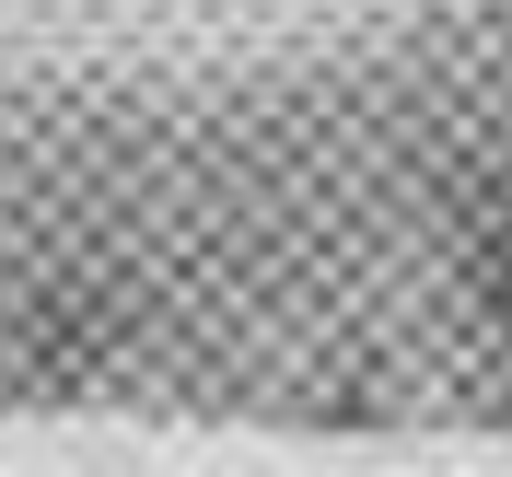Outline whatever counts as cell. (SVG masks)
Listing matches in <instances>:
<instances>
[{
    "label": "cell",
    "mask_w": 512,
    "mask_h": 477,
    "mask_svg": "<svg viewBox=\"0 0 512 477\" xmlns=\"http://www.w3.org/2000/svg\"><path fill=\"white\" fill-rule=\"evenodd\" d=\"M466 280H478V326L512 350V222H489V233H478V268H466Z\"/></svg>",
    "instance_id": "6da1fadb"
}]
</instances>
